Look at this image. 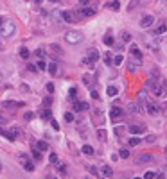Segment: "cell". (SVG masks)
I'll use <instances>...</instances> for the list:
<instances>
[{
    "instance_id": "1",
    "label": "cell",
    "mask_w": 167,
    "mask_h": 179,
    "mask_svg": "<svg viewBox=\"0 0 167 179\" xmlns=\"http://www.w3.org/2000/svg\"><path fill=\"white\" fill-rule=\"evenodd\" d=\"M65 41L68 43V45H79V43L83 41V32L68 31L67 34H65Z\"/></svg>"
},
{
    "instance_id": "2",
    "label": "cell",
    "mask_w": 167,
    "mask_h": 179,
    "mask_svg": "<svg viewBox=\"0 0 167 179\" xmlns=\"http://www.w3.org/2000/svg\"><path fill=\"white\" fill-rule=\"evenodd\" d=\"M14 32H16V25H14L13 21H4V23L0 25V36H2V38H11Z\"/></svg>"
},
{
    "instance_id": "3",
    "label": "cell",
    "mask_w": 167,
    "mask_h": 179,
    "mask_svg": "<svg viewBox=\"0 0 167 179\" xmlns=\"http://www.w3.org/2000/svg\"><path fill=\"white\" fill-rule=\"evenodd\" d=\"M147 86L151 88V91H153V95H155L157 99H164V97H167V90L164 88V86H160L158 83H155V81H149V83H147Z\"/></svg>"
},
{
    "instance_id": "4",
    "label": "cell",
    "mask_w": 167,
    "mask_h": 179,
    "mask_svg": "<svg viewBox=\"0 0 167 179\" xmlns=\"http://www.w3.org/2000/svg\"><path fill=\"white\" fill-rule=\"evenodd\" d=\"M18 161L22 163V167H23L25 172H32V170H34V163L29 159L27 154H18Z\"/></svg>"
},
{
    "instance_id": "5",
    "label": "cell",
    "mask_w": 167,
    "mask_h": 179,
    "mask_svg": "<svg viewBox=\"0 0 167 179\" xmlns=\"http://www.w3.org/2000/svg\"><path fill=\"white\" fill-rule=\"evenodd\" d=\"M0 106H2V109H9V107H23L25 102H22V100H4Z\"/></svg>"
},
{
    "instance_id": "6",
    "label": "cell",
    "mask_w": 167,
    "mask_h": 179,
    "mask_svg": "<svg viewBox=\"0 0 167 179\" xmlns=\"http://www.w3.org/2000/svg\"><path fill=\"white\" fill-rule=\"evenodd\" d=\"M128 131H129L131 134H142V133L146 131V126H144V124H129V126H128Z\"/></svg>"
},
{
    "instance_id": "7",
    "label": "cell",
    "mask_w": 167,
    "mask_h": 179,
    "mask_svg": "<svg viewBox=\"0 0 167 179\" xmlns=\"http://www.w3.org/2000/svg\"><path fill=\"white\" fill-rule=\"evenodd\" d=\"M146 111H147V115H151V116L160 115V107L157 104H151V102H146Z\"/></svg>"
},
{
    "instance_id": "8",
    "label": "cell",
    "mask_w": 167,
    "mask_h": 179,
    "mask_svg": "<svg viewBox=\"0 0 167 179\" xmlns=\"http://www.w3.org/2000/svg\"><path fill=\"white\" fill-rule=\"evenodd\" d=\"M110 116H112V120H120V118L124 116V109H122V107H112Z\"/></svg>"
},
{
    "instance_id": "9",
    "label": "cell",
    "mask_w": 167,
    "mask_h": 179,
    "mask_svg": "<svg viewBox=\"0 0 167 179\" xmlns=\"http://www.w3.org/2000/svg\"><path fill=\"white\" fill-rule=\"evenodd\" d=\"M153 21H155V18H153L151 14H146V16H142V20H140V27H142V29H149V27L153 25Z\"/></svg>"
},
{
    "instance_id": "10",
    "label": "cell",
    "mask_w": 167,
    "mask_h": 179,
    "mask_svg": "<svg viewBox=\"0 0 167 179\" xmlns=\"http://www.w3.org/2000/svg\"><path fill=\"white\" fill-rule=\"evenodd\" d=\"M153 159H155V158H153L151 154H147V152H142V154L136 158V163H138V165H140V163H149V161H153Z\"/></svg>"
},
{
    "instance_id": "11",
    "label": "cell",
    "mask_w": 167,
    "mask_h": 179,
    "mask_svg": "<svg viewBox=\"0 0 167 179\" xmlns=\"http://www.w3.org/2000/svg\"><path fill=\"white\" fill-rule=\"evenodd\" d=\"M99 170H101V174H103L104 177H112V176H113V169H112L110 165H101Z\"/></svg>"
},
{
    "instance_id": "12",
    "label": "cell",
    "mask_w": 167,
    "mask_h": 179,
    "mask_svg": "<svg viewBox=\"0 0 167 179\" xmlns=\"http://www.w3.org/2000/svg\"><path fill=\"white\" fill-rule=\"evenodd\" d=\"M129 52H131V56H133V57H136L138 61L142 59V52H140V49L136 47L135 43H131V49H129Z\"/></svg>"
},
{
    "instance_id": "13",
    "label": "cell",
    "mask_w": 167,
    "mask_h": 179,
    "mask_svg": "<svg viewBox=\"0 0 167 179\" xmlns=\"http://www.w3.org/2000/svg\"><path fill=\"white\" fill-rule=\"evenodd\" d=\"M86 57H90L92 61H97V59H99V52H97V49H88V50H86Z\"/></svg>"
},
{
    "instance_id": "14",
    "label": "cell",
    "mask_w": 167,
    "mask_h": 179,
    "mask_svg": "<svg viewBox=\"0 0 167 179\" xmlns=\"http://www.w3.org/2000/svg\"><path fill=\"white\" fill-rule=\"evenodd\" d=\"M59 14H61V18L67 21V23H72V21H74V14H72V13H68V11H61Z\"/></svg>"
},
{
    "instance_id": "15",
    "label": "cell",
    "mask_w": 167,
    "mask_h": 179,
    "mask_svg": "<svg viewBox=\"0 0 167 179\" xmlns=\"http://www.w3.org/2000/svg\"><path fill=\"white\" fill-rule=\"evenodd\" d=\"M74 109L75 111H84V109H90L86 102H74Z\"/></svg>"
},
{
    "instance_id": "16",
    "label": "cell",
    "mask_w": 167,
    "mask_h": 179,
    "mask_svg": "<svg viewBox=\"0 0 167 179\" xmlns=\"http://www.w3.org/2000/svg\"><path fill=\"white\" fill-rule=\"evenodd\" d=\"M47 70H49V74L52 75V77H56V75H58V63H51Z\"/></svg>"
},
{
    "instance_id": "17",
    "label": "cell",
    "mask_w": 167,
    "mask_h": 179,
    "mask_svg": "<svg viewBox=\"0 0 167 179\" xmlns=\"http://www.w3.org/2000/svg\"><path fill=\"white\" fill-rule=\"evenodd\" d=\"M136 70H138V63H135V61H131V59H129V63H128V72L135 74Z\"/></svg>"
},
{
    "instance_id": "18",
    "label": "cell",
    "mask_w": 167,
    "mask_h": 179,
    "mask_svg": "<svg viewBox=\"0 0 167 179\" xmlns=\"http://www.w3.org/2000/svg\"><path fill=\"white\" fill-rule=\"evenodd\" d=\"M83 154L84 156H94V147L92 145H83Z\"/></svg>"
},
{
    "instance_id": "19",
    "label": "cell",
    "mask_w": 167,
    "mask_h": 179,
    "mask_svg": "<svg viewBox=\"0 0 167 179\" xmlns=\"http://www.w3.org/2000/svg\"><path fill=\"white\" fill-rule=\"evenodd\" d=\"M81 14H83V16H94L95 9H94V7H86V6H84V9L81 11Z\"/></svg>"
},
{
    "instance_id": "20",
    "label": "cell",
    "mask_w": 167,
    "mask_h": 179,
    "mask_svg": "<svg viewBox=\"0 0 167 179\" xmlns=\"http://www.w3.org/2000/svg\"><path fill=\"white\" fill-rule=\"evenodd\" d=\"M108 7H110L112 11H119V9H120V2H119V0H113V2H110V4H108Z\"/></svg>"
},
{
    "instance_id": "21",
    "label": "cell",
    "mask_w": 167,
    "mask_h": 179,
    "mask_svg": "<svg viewBox=\"0 0 167 179\" xmlns=\"http://www.w3.org/2000/svg\"><path fill=\"white\" fill-rule=\"evenodd\" d=\"M29 56H31V52H29V49L22 47V49H20V57H22V59H29Z\"/></svg>"
},
{
    "instance_id": "22",
    "label": "cell",
    "mask_w": 167,
    "mask_h": 179,
    "mask_svg": "<svg viewBox=\"0 0 167 179\" xmlns=\"http://www.w3.org/2000/svg\"><path fill=\"white\" fill-rule=\"evenodd\" d=\"M106 136H108V134H106V131H104V129H101V127H99V129H97V138H99L101 142H104V140H106Z\"/></svg>"
},
{
    "instance_id": "23",
    "label": "cell",
    "mask_w": 167,
    "mask_h": 179,
    "mask_svg": "<svg viewBox=\"0 0 167 179\" xmlns=\"http://www.w3.org/2000/svg\"><path fill=\"white\" fill-rule=\"evenodd\" d=\"M106 93L110 95V97H115L117 95V86H108L106 88Z\"/></svg>"
},
{
    "instance_id": "24",
    "label": "cell",
    "mask_w": 167,
    "mask_h": 179,
    "mask_svg": "<svg viewBox=\"0 0 167 179\" xmlns=\"http://www.w3.org/2000/svg\"><path fill=\"white\" fill-rule=\"evenodd\" d=\"M36 147L40 149L42 152H45V150H49V143H47V142H38V145H36Z\"/></svg>"
},
{
    "instance_id": "25",
    "label": "cell",
    "mask_w": 167,
    "mask_h": 179,
    "mask_svg": "<svg viewBox=\"0 0 167 179\" xmlns=\"http://www.w3.org/2000/svg\"><path fill=\"white\" fill-rule=\"evenodd\" d=\"M103 41H104V45H108V47H112V45H113V38H112L110 34H106L104 38H103Z\"/></svg>"
},
{
    "instance_id": "26",
    "label": "cell",
    "mask_w": 167,
    "mask_h": 179,
    "mask_svg": "<svg viewBox=\"0 0 167 179\" xmlns=\"http://www.w3.org/2000/svg\"><path fill=\"white\" fill-rule=\"evenodd\" d=\"M119 156L124 158V159H128L129 158V150H128V149H120V150H119Z\"/></svg>"
},
{
    "instance_id": "27",
    "label": "cell",
    "mask_w": 167,
    "mask_h": 179,
    "mask_svg": "<svg viewBox=\"0 0 167 179\" xmlns=\"http://www.w3.org/2000/svg\"><path fill=\"white\" fill-rule=\"evenodd\" d=\"M94 118L99 122V124H103V120H101V118H103V115H101V111H99V109H94Z\"/></svg>"
},
{
    "instance_id": "28",
    "label": "cell",
    "mask_w": 167,
    "mask_h": 179,
    "mask_svg": "<svg viewBox=\"0 0 167 179\" xmlns=\"http://www.w3.org/2000/svg\"><path fill=\"white\" fill-rule=\"evenodd\" d=\"M32 156H34L36 159H42V150H40L38 147H36V149H32Z\"/></svg>"
},
{
    "instance_id": "29",
    "label": "cell",
    "mask_w": 167,
    "mask_h": 179,
    "mask_svg": "<svg viewBox=\"0 0 167 179\" xmlns=\"http://www.w3.org/2000/svg\"><path fill=\"white\" fill-rule=\"evenodd\" d=\"M140 142H142V140H140V138H129V142H128V143H129V145H131V147H133V145H138V143H140Z\"/></svg>"
},
{
    "instance_id": "30",
    "label": "cell",
    "mask_w": 167,
    "mask_h": 179,
    "mask_svg": "<svg viewBox=\"0 0 167 179\" xmlns=\"http://www.w3.org/2000/svg\"><path fill=\"white\" fill-rule=\"evenodd\" d=\"M136 6H138V0H129V4H128V9H135Z\"/></svg>"
},
{
    "instance_id": "31",
    "label": "cell",
    "mask_w": 167,
    "mask_h": 179,
    "mask_svg": "<svg viewBox=\"0 0 167 179\" xmlns=\"http://www.w3.org/2000/svg\"><path fill=\"white\" fill-rule=\"evenodd\" d=\"M122 41L124 43L131 41V34H129V32H122Z\"/></svg>"
},
{
    "instance_id": "32",
    "label": "cell",
    "mask_w": 167,
    "mask_h": 179,
    "mask_svg": "<svg viewBox=\"0 0 167 179\" xmlns=\"http://www.w3.org/2000/svg\"><path fill=\"white\" fill-rule=\"evenodd\" d=\"M9 133L13 134V138H14V140H16V136H20V129H16V127H13Z\"/></svg>"
},
{
    "instance_id": "33",
    "label": "cell",
    "mask_w": 167,
    "mask_h": 179,
    "mask_svg": "<svg viewBox=\"0 0 167 179\" xmlns=\"http://www.w3.org/2000/svg\"><path fill=\"white\" fill-rule=\"evenodd\" d=\"M49 161H51V163H58V154H56V152H51V156H49Z\"/></svg>"
},
{
    "instance_id": "34",
    "label": "cell",
    "mask_w": 167,
    "mask_h": 179,
    "mask_svg": "<svg viewBox=\"0 0 167 179\" xmlns=\"http://www.w3.org/2000/svg\"><path fill=\"white\" fill-rule=\"evenodd\" d=\"M165 31H167V25H160V27H157V31L155 32H157V34H164Z\"/></svg>"
},
{
    "instance_id": "35",
    "label": "cell",
    "mask_w": 167,
    "mask_h": 179,
    "mask_svg": "<svg viewBox=\"0 0 167 179\" xmlns=\"http://www.w3.org/2000/svg\"><path fill=\"white\" fill-rule=\"evenodd\" d=\"M36 66H38V70H47L49 68V64H45V61H40Z\"/></svg>"
},
{
    "instance_id": "36",
    "label": "cell",
    "mask_w": 167,
    "mask_h": 179,
    "mask_svg": "<svg viewBox=\"0 0 167 179\" xmlns=\"http://www.w3.org/2000/svg\"><path fill=\"white\" fill-rule=\"evenodd\" d=\"M113 63H115V66H119V64L122 63V56L119 54V56H115V59H113Z\"/></svg>"
},
{
    "instance_id": "37",
    "label": "cell",
    "mask_w": 167,
    "mask_h": 179,
    "mask_svg": "<svg viewBox=\"0 0 167 179\" xmlns=\"http://www.w3.org/2000/svg\"><path fill=\"white\" fill-rule=\"evenodd\" d=\"M42 118H51V109H43L42 111Z\"/></svg>"
},
{
    "instance_id": "38",
    "label": "cell",
    "mask_w": 167,
    "mask_h": 179,
    "mask_svg": "<svg viewBox=\"0 0 167 179\" xmlns=\"http://www.w3.org/2000/svg\"><path fill=\"white\" fill-rule=\"evenodd\" d=\"M122 133H124V127H115V134L117 136H122Z\"/></svg>"
},
{
    "instance_id": "39",
    "label": "cell",
    "mask_w": 167,
    "mask_h": 179,
    "mask_svg": "<svg viewBox=\"0 0 167 179\" xmlns=\"http://www.w3.org/2000/svg\"><path fill=\"white\" fill-rule=\"evenodd\" d=\"M155 140H157V136H155V134H149V136L146 138V142H147V143H153Z\"/></svg>"
},
{
    "instance_id": "40",
    "label": "cell",
    "mask_w": 167,
    "mask_h": 179,
    "mask_svg": "<svg viewBox=\"0 0 167 179\" xmlns=\"http://www.w3.org/2000/svg\"><path fill=\"white\" fill-rule=\"evenodd\" d=\"M65 120H67V122H72L74 115H72V113H65Z\"/></svg>"
},
{
    "instance_id": "41",
    "label": "cell",
    "mask_w": 167,
    "mask_h": 179,
    "mask_svg": "<svg viewBox=\"0 0 167 179\" xmlns=\"http://www.w3.org/2000/svg\"><path fill=\"white\" fill-rule=\"evenodd\" d=\"M155 176H157V174H153V172H146V174H144V179H153Z\"/></svg>"
},
{
    "instance_id": "42",
    "label": "cell",
    "mask_w": 167,
    "mask_h": 179,
    "mask_svg": "<svg viewBox=\"0 0 167 179\" xmlns=\"http://www.w3.org/2000/svg\"><path fill=\"white\" fill-rule=\"evenodd\" d=\"M90 81H92V79H90L88 75H83V83L84 84H90Z\"/></svg>"
},
{
    "instance_id": "43",
    "label": "cell",
    "mask_w": 167,
    "mask_h": 179,
    "mask_svg": "<svg viewBox=\"0 0 167 179\" xmlns=\"http://www.w3.org/2000/svg\"><path fill=\"white\" fill-rule=\"evenodd\" d=\"M27 70H29V72H36V66H34V64H27Z\"/></svg>"
},
{
    "instance_id": "44",
    "label": "cell",
    "mask_w": 167,
    "mask_h": 179,
    "mask_svg": "<svg viewBox=\"0 0 167 179\" xmlns=\"http://www.w3.org/2000/svg\"><path fill=\"white\" fill-rule=\"evenodd\" d=\"M36 56H38V57H43L45 54H43V50H42V49H38V50H36Z\"/></svg>"
},
{
    "instance_id": "45",
    "label": "cell",
    "mask_w": 167,
    "mask_h": 179,
    "mask_svg": "<svg viewBox=\"0 0 167 179\" xmlns=\"http://www.w3.org/2000/svg\"><path fill=\"white\" fill-rule=\"evenodd\" d=\"M90 2H92V0H79V4H81V6H88Z\"/></svg>"
},
{
    "instance_id": "46",
    "label": "cell",
    "mask_w": 167,
    "mask_h": 179,
    "mask_svg": "<svg viewBox=\"0 0 167 179\" xmlns=\"http://www.w3.org/2000/svg\"><path fill=\"white\" fill-rule=\"evenodd\" d=\"M47 90H49V93H52V91H54V86L49 83V84H47Z\"/></svg>"
},
{
    "instance_id": "47",
    "label": "cell",
    "mask_w": 167,
    "mask_h": 179,
    "mask_svg": "<svg viewBox=\"0 0 167 179\" xmlns=\"http://www.w3.org/2000/svg\"><path fill=\"white\" fill-rule=\"evenodd\" d=\"M51 124H52V127H54V129H56V131H58V129H59V126H58V122H56V120H52V122H51Z\"/></svg>"
},
{
    "instance_id": "48",
    "label": "cell",
    "mask_w": 167,
    "mask_h": 179,
    "mask_svg": "<svg viewBox=\"0 0 167 179\" xmlns=\"http://www.w3.org/2000/svg\"><path fill=\"white\" fill-rule=\"evenodd\" d=\"M32 116H34V115H32V113H25V120H31Z\"/></svg>"
},
{
    "instance_id": "49",
    "label": "cell",
    "mask_w": 167,
    "mask_h": 179,
    "mask_svg": "<svg viewBox=\"0 0 167 179\" xmlns=\"http://www.w3.org/2000/svg\"><path fill=\"white\" fill-rule=\"evenodd\" d=\"M92 97H94V99H99V93H97L95 90H92Z\"/></svg>"
},
{
    "instance_id": "50",
    "label": "cell",
    "mask_w": 167,
    "mask_h": 179,
    "mask_svg": "<svg viewBox=\"0 0 167 179\" xmlns=\"http://www.w3.org/2000/svg\"><path fill=\"white\" fill-rule=\"evenodd\" d=\"M164 156H165V159H167V147L164 149Z\"/></svg>"
},
{
    "instance_id": "51",
    "label": "cell",
    "mask_w": 167,
    "mask_h": 179,
    "mask_svg": "<svg viewBox=\"0 0 167 179\" xmlns=\"http://www.w3.org/2000/svg\"><path fill=\"white\" fill-rule=\"evenodd\" d=\"M2 23H4V21H2V18H0V25H2Z\"/></svg>"
},
{
    "instance_id": "52",
    "label": "cell",
    "mask_w": 167,
    "mask_h": 179,
    "mask_svg": "<svg viewBox=\"0 0 167 179\" xmlns=\"http://www.w3.org/2000/svg\"><path fill=\"white\" fill-rule=\"evenodd\" d=\"M0 81H2V74H0Z\"/></svg>"
},
{
    "instance_id": "53",
    "label": "cell",
    "mask_w": 167,
    "mask_h": 179,
    "mask_svg": "<svg viewBox=\"0 0 167 179\" xmlns=\"http://www.w3.org/2000/svg\"><path fill=\"white\" fill-rule=\"evenodd\" d=\"M133 179H140V177H133Z\"/></svg>"
},
{
    "instance_id": "54",
    "label": "cell",
    "mask_w": 167,
    "mask_h": 179,
    "mask_svg": "<svg viewBox=\"0 0 167 179\" xmlns=\"http://www.w3.org/2000/svg\"><path fill=\"white\" fill-rule=\"evenodd\" d=\"M0 170H2V165H0Z\"/></svg>"
},
{
    "instance_id": "55",
    "label": "cell",
    "mask_w": 167,
    "mask_h": 179,
    "mask_svg": "<svg viewBox=\"0 0 167 179\" xmlns=\"http://www.w3.org/2000/svg\"><path fill=\"white\" fill-rule=\"evenodd\" d=\"M164 2H167V0H164Z\"/></svg>"
}]
</instances>
